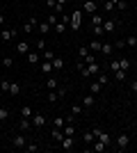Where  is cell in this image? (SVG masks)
I'll use <instances>...</instances> for the list:
<instances>
[{
	"mask_svg": "<svg viewBox=\"0 0 137 153\" xmlns=\"http://www.w3.org/2000/svg\"><path fill=\"white\" fill-rule=\"evenodd\" d=\"M37 30H39V34H41V37H46V34H48V32L53 30V25L48 23V21H39V25H37Z\"/></svg>",
	"mask_w": 137,
	"mask_h": 153,
	"instance_id": "8",
	"label": "cell"
},
{
	"mask_svg": "<svg viewBox=\"0 0 137 153\" xmlns=\"http://www.w3.org/2000/svg\"><path fill=\"white\" fill-rule=\"evenodd\" d=\"M46 87H48V91H50V89H57V87H59L57 78H48V82H46Z\"/></svg>",
	"mask_w": 137,
	"mask_h": 153,
	"instance_id": "33",
	"label": "cell"
},
{
	"mask_svg": "<svg viewBox=\"0 0 137 153\" xmlns=\"http://www.w3.org/2000/svg\"><path fill=\"white\" fill-rule=\"evenodd\" d=\"M19 128H21V130H30V128H32V119H25V117H21Z\"/></svg>",
	"mask_w": 137,
	"mask_h": 153,
	"instance_id": "15",
	"label": "cell"
},
{
	"mask_svg": "<svg viewBox=\"0 0 137 153\" xmlns=\"http://www.w3.org/2000/svg\"><path fill=\"white\" fill-rule=\"evenodd\" d=\"M126 46H130V48H137V37H128V39H126Z\"/></svg>",
	"mask_w": 137,
	"mask_h": 153,
	"instance_id": "44",
	"label": "cell"
},
{
	"mask_svg": "<svg viewBox=\"0 0 137 153\" xmlns=\"http://www.w3.org/2000/svg\"><path fill=\"white\" fill-rule=\"evenodd\" d=\"M5 25V14H0V27Z\"/></svg>",
	"mask_w": 137,
	"mask_h": 153,
	"instance_id": "53",
	"label": "cell"
},
{
	"mask_svg": "<svg viewBox=\"0 0 137 153\" xmlns=\"http://www.w3.org/2000/svg\"><path fill=\"white\" fill-rule=\"evenodd\" d=\"M7 119H9V110H7V108H0V123L7 121Z\"/></svg>",
	"mask_w": 137,
	"mask_h": 153,
	"instance_id": "38",
	"label": "cell"
},
{
	"mask_svg": "<svg viewBox=\"0 0 137 153\" xmlns=\"http://www.w3.org/2000/svg\"><path fill=\"white\" fill-rule=\"evenodd\" d=\"M9 85H12V82H9L7 78H2V80H0V89H2V91H9Z\"/></svg>",
	"mask_w": 137,
	"mask_h": 153,
	"instance_id": "40",
	"label": "cell"
},
{
	"mask_svg": "<svg viewBox=\"0 0 137 153\" xmlns=\"http://www.w3.org/2000/svg\"><path fill=\"white\" fill-rule=\"evenodd\" d=\"M101 46H103V41H101V39H94L91 46H89V51L91 53H101Z\"/></svg>",
	"mask_w": 137,
	"mask_h": 153,
	"instance_id": "23",
	"label": "cell"
},
{
	"mask_svg": "<svg viewBox=\"0 0 137 153\" xmlns=\"http://www.w3.org/2000/svg\"><path fill=\"white\" fill-rule=\"evenodd\" d=\"M37 51H39V53H44V51H46V39H44V37L37 41Z\"/></svg>",
	"mask_w": 137,
	"mask_h": 153,
	"instance_id": "42",
	"label": "cell"
},
{
	"mask_svg": "<svg viewBox=\"0 0 137 153\" xmlns=\"http://www.w3.org/2000/svg\"><path fill=\"white\" fill-rule=\"evenodd\" d=\"M114 30H117V21H114V19H105L103 21V32H105V34H112Z\"/></svg>",
	"mask_w": 137,
	"mask_h": 153,
	"instance_id": "5",
	"label": "cell"
},
{
	"mask_svg": "<svg viewBox=\"0 0 137 153\" xmlns=\"http://www.w3.org/2000/svg\"><path fill=\"white\" fill-rule=\"evenodd\" d=\"M25 151L27 153H34V151H39V146H37L34 142H27V144H25Z\"/></svg>",
	"mask_w": 137,
	"mask_h": 153,
	"instance_id": "39",
	"label": "cell"
},
{
	"mask_svg": "<svg viewBox=\"0 0 137 153\" xmlns=\"http://www.w3.org/2000/svg\"><path fill=\"white\" fill-rule=\"evenodd\" d=\"M124 46H126V41H124V39H119V41H114V48H124Z\"/></svg>",
	"mask_w": 137,
	"mask_h": 153,
	"instance_id": "51",
	"label": "cell"
},
{
	"mask_svg": "<svg viewBox=\"0 0 137 153\" xmlns=\"http://www.w3.org/2000/svg\"><path fill=\"white\" fill-rule=\"evenodd\" d=\"M14 37H16V30H14V27H2V30H0V39H2V41H12Z\"/></svg>",
	"mask_w": 137,
	"mask_h": 153,
	"instance_id": "4",
	"label": "cell"
},
{
	"mask_svg": "<svg viewBox=\"0 0 137 153\" xmlns=\"http://www.w3.org/2000/svg\"><path fill=\"white\" fill-rule=\"evenodd\" d=\"M80 103H82V108H85V110H91L94 105H96V98H94V94H85Z\"/></svg>",
	"mask_w": 137,
	"mask_h": 153,
	"instance_id": "6",
	"label": "cell"
},
{
	"mask_svg": "<svg viewBox=\"0 0 137 153\" xmlns=\"http://www.w3.org/2000/svg\"><path fill=\"white\" fill-rule=\"evenodd\" d=\"M101 53H103V55H112V53H114V44H103L101 46Z\"/></svg>",
	"mask_w": 137,
	"mask_h": 153,
	"instance_id": "26",
	"label": "cell"
},
{
	"mask_svg": "<svg viewBox=\"0 0 137 153\" xmlns=\"http://www.w3.org/2000/svg\"><path fill=\"white\" fill-rule=\"evenodd\" d=\"M64 126H66L64 117H55V119H53V128H64Z\"/></svg>",
	"mask_w": 137,
	"mask_h": 153,
	"instance_id": "24",
	"label": "cell"
},
{
	"mask_svg": "<svg viewBox=\"0 0 137 153\" xmlns=\"http://www.w3.org/2000/svg\"><path fill=\"white\" fill-rule=\"evenodd\" d=\"M66 23H62V21H57V23H55V25H53V30H55V34H64L66 32Z\"/></svg>",
	"mask_w": 137,
	"mask_h": 153,
	"instance_id": "18",
	"label": "cell"
},
{
	"mask_svg": "<svg viewBox=\"0 0 137 153\" xmlns=\"http://www.w3.org/2000/svg\"><path fill=\"white\" fill-rule=\"evenodd\" d=\"M0 135H2V126H0Z\"/></svg>",
	"mask_w": 137,
	"mask_h": 153,
	"instance_id": "55",
	"label": "cell"
},
{
	"mask_svg": "<svg viewBox=\"0 0 137 153\" xmlns=\"http://www.w3.org/2000/svg\"><path fill=\"white\" fill-rule=\"evenodd\" d=\"M98 5H96V0H85V5H82V14H96Z\"/></svg>",
	"mask_w": 137,
	"mask_h": 153,
	"instance_id": "3",
	"label": "cell"
},
{
	"mask_svg": "<svg viewBox=\"0 0 137 153\" xmlns=\"http://www.w3.org/2000/svg\"><path fill=\"white\" fill-rule=\"evenodd\" d=\"M59 146H62V149H66V151H71V149L76 146V142H73V137H69V135H64V140L59 142Z\"/></svg>",
	"mask_w": 137,
	"mask_h": 153,
	"instance_id": "11",
	"label": "cell"
},
{
	"mask_svg": "<svg viewBox=\"0 0 137 153\" xmlns=\"http://www.w3.org/2000/svg\"><path fill=\"white\" fill-rule=\"evenodd\" d=\"M46 21H48L50 25H55V23H57V21H59V16H57V14H55V12H50V16H48V19H46Z\"/></svg>",
	"mask_w": 137,
	"mask_h": 153,
	"instance_id": "41",
	"label": "cell"
},
{
	"mask_svg": "<svg viewBox=\"0 0 137 153\" xmlns=\"http://www.w3.org/2000/svg\"><path fill=\"white\" fill-rule=\"evenodd\" d=\"M12 64H14V57H2V69H12Z\"/></svg>",
	"mask_w": 137,
	"mask_h": 153,
	"instance_id": "36",
	"label": "cell"
},
{
	"mask_svg": "<svg viewBox=\"0 0 137 153\" xmlns=\"http://www.w3.org/2000/svg\"><path fill=\"white\" fill-rule=\"evenodd\" d=\"M12 144H14V149H25V144H27V140L23 137V135H16L12 140Z\"/></svg>",
	"mask_w": 137,
	"mask_h": 153,
	"instance_id": "12",
	"label": "cell"
},
{
	"mask_svg": "<svg viewBox=\"0 0 137 153\" xmlns=\"http://www.w3.org/2000/svg\"><path fill=\"white\" fill-rule=\"evenodd\" d=\"M46 7H48L50 12H55V9H57V0H46Z\"/></svg>",
	"mask_w": 137,
	"mask_h": 153,
	"instance_id": "43",
	"label": "cell"
},
{
	"mask_svg": "<svg viewBox=\"0 0 137 153\" xmlns=\"http://www.w3.org/2000/svg\"><path fill=\"white\" fill-rule=\"evenodd\" d=\"M128 144H130V137H128V135H126V133H121V135H119V137H117V146L121 149V151H124V149L128 146Z\"/></svg>",
	"mask_w": 137,
	"mask_h": 153,
	"instance_id": "9",
	"label": "cell"
},
{
	"mask_svg": "<svg viewBox=\"0 0 137 153\" xmlns=\"http://www.w3.org/2000/svg\"><path fill=\"white\" fill-rule=\"evenodd\" d=\"M94 34H96V37H103L105 32H103V25H94Z\"/></svg>",
	"mask_w": 137,
	"mask_h": 153,
	"instance_id": "46",
	"label": "cell"
},
{
	"mask_svg": "<svg viewBox=\"0 0 137 153\" xmlns=\"http://www.w3.org/2000/svg\"><path fill=\"white\" fill-rule=\"evenodd\" d=\"M91 133L96 135V140H101V142H103V144H105V146H110V144H112V140H110V135H107V133H103V130H101V128H94V130H91Z\"/></svg>",
	"mask_w": 137,
	"mask_h": 153,
	"instance_id": "2",
	"label": "cell"
},
{
	"mask_svg": "<svg viewBox=\"0 0 137 153\" xmlns=\"http://www.w3.org/2000/svg\"><path fill=\"white\" fill-rule=\"evenodd\" d=\"M119 69L128 73V69H130V59H128V57H119Z\"/></svg>",
	"mask_w": 137,
	"mask_h": 153,
	"instance_id": "22",
	"label": "cell"
},
{
	"mask_svg": "<svg viewBox=\"0 0 137 153\" xmlns=\"http://www.w3.org/2000/svg\"><path fill=\"white\" fill-rule=\"evenodd\" d=\"M53 140L62 142V140H64V130H62V128H55V130H53Z\"/></svg>",
	"mask_w": 137,
	"mask_h": 153,
	"instance_id": "29",
	"label": "cell"
},
{
	"mask_svg": "<svg viewBox=\"0 0 137 153\" xmlns=\"http://www.w3.org/2000/svg\"><path fill=\"white\" fill-rule=\"evenodd\" d=\"M112 76H114V80H117V82H124L128 73H126V71H121V69H117V71H112Z\"/></svg>",
	"mask_w": 137,
	"mask_h": 153,
	"instance_id": "20",
	"label": "cell"
},
{
	"mask_svg": "<svg viewBox=\"0 0 137 153\" xmlns=\"http://www.w3.org/2000/svg\"><path fill=\"white\" fill-rule=\"evenodd\" d=\"M16 53L27 55V53H30V44H27V41H19V44H16Z\"/></svg>",
	"mask_w": 137,
	"mask_h": 153,
	"instance_id": "13",
	"label": "cell"
},
{
	"mask_svg": "<svg viewBox=\"0 0 137 153\" xmlns=\"http://www.w3.org/2000/svg\"><path fill=\"white\" fill-rule=\"evenodd\" d=\"M71 112H73L76 117H80L82 112H85V108H82V103H76V105H71Z\"/></svg>",
	"mask_w": 137,
	"mask_h": 153,
	"instance_id": "31",
	"label": "cell"
},
{
	"mask_svg": "<svg viewBox=\"0 0 137 153\" xmlns=\"http://www.w3.org/2000/svg\"><path fill=\"white\" fill-rule=\"evenodd\" d=\"M103 21H105V16L103 14H91V25H103Z\"/></svg>",
	"mask_w": 137,
	"mask_h": 153,
	"instance_id": "19",
	"label": "cell"
},
{
	"mask_svg": "<svg viewBox=\"0 0 137 153\" xmlns=\"http://www.w3.org/2000/svg\"><path fill=\"white\" fill-rule=\"evenodd\" d=\"M37 25H39V19H30V21H25V25H23V32H25V34H30V32H32Z\"/></svg>",
	"mask_w": 137,
	"mask_h": 153,
	"instance_id": "10",
	"label": "cell"
},
{
	"mask_svg": "<svg viewBox=\"0 0 137 153\" xmlns=\"http://www.w3.org/2000/svg\"><path fill=\"white\" fill-rule=\"evenodd\" d=\"M62 130H64V135H69V137H73V135H76V128H73V123H66Z\"/></svg>",
	"mask_w": 137,
	"mask_h": 153,
	"instance_id": "34",
	"label": "cell"
},
{
	"mask_svg": "<svg viewBox=\"0 0 137 153\" xmlns=\"http://www.w3.org/2000/svg\"><path fill=\"white\" fill-rule=\"evenodd\" d=\"M57 5H62V7H64V5H66V0H57Z\"/></svg>",
	"mask_w": 137,
	"mask_h": 153,
	"instance_id": "54",
	"label": "cell"
},
{
	"mask_svg": "<svg viewBox=\"0 0 137 153\" xmlns=\"http://www.w3.org/2000/svg\"><path fill=\"white\" fill-rule=\"evenodd\" d=\"M71 30L76 32V30H80V25H82V9H76V12L71 14Z\"/></svg>",
	"mask_w": 137,
	"mask_h": 153,
	"instance_id": "1",
	"label": "cell"
},
{
	"mask_svg": "<svg viewBox=\"0 0 137 153\" xmlns=\"http://www.w3.org/2000/svg\"><path fill=\"white\" fill-rule=\"evenodd\" d=\"M25 59H27V64H37V62L41 59V55H39V53H32V51H30V53L25 55Z\"/></svg>",
	"mask_w": 137,
	"mask_h": 153,
	"instance_id": "16",
	"label": "cell"
},
{
	"mask_svg": "<svg viewBox=\"0 0 137 153\" xmlns=\"http://www.w3.org/2000/svg\"><path fill=\"white\" fill-rule=\"evenodd\" d=\"M89 53H91V51H87L85 46H80V48H78V55H80V57H87Z\"/></svg>",
	"mask_w": 137,
	"mask_h": 153,
	"instance_id": "45",
	"label": "cell"
},
{
	"mask_svg": "<svg viewBox=\"0 0 137 153\" xmlns=\"http://www.w3.org/2000/svg\"><path fill=\"white\" fill-rule=\"evenodd\" d=\"M55 91H57V96H59V98H64V96H66V89H64V87H57Z\"/></svg>",
	"mask_w": 137,
	"mask_h": 153,
	"instance_id": "50",
	"label": "cell"
},
{
	"mask_svg": "<svg viewBox=\"0 0 137 153\" xmlns=\"http://www.w3.org/2000/svg\"><path fill=\"white\" fill-rule=\"evenodd\" d=\"M130 89L135 91V96H137V80H133V82H130Z\"/></svg>",
	"mask_w": 137,
	"mask_h": 153,
	"instance_id": "52",
	"label": "cell"
},
{
	"mask_svg": "<svg viewBox=\"0 0 137 153\" xmlns=\"http://www.w3.org/2000/svg\"><path fill=\"white\" fill-rule=\"evenodd\" d=\"M126 7H128V2H126V0H117V9H121V12H124Z\"/></svg>",
	"mask_w": 137,
	"mask_h": 153,
	"instance_id": "47",
	"label": "cell"
},
{
	"mask_svg": "<svg viewBox=\"0 0 137 153\" xmlns=\"http://www.w3.org/2000/svg\"><path fill=\"white\" fill-rule=\"evenodd\" d=\"M82 140H85V144H94V142H96V135L91 133V130H87V133L82 135Z\"/></svg>",
	"mask_w": 137,
	"mask_h": 153,
	"instance_id": "25",
	"label": "cell"
},
{
	"mask_svg": "<svg viewBox=\"0 0 137 153\" xmlns=\"http://www.w3.org/2000/svg\"><path fill=\"white\" fill-rule=\"evenodd\" d=\"M119 69V59H112L110 62V71H117Z\"/></svg>",
	"mask_w": 137,
	"mask_h": 153,
	"instance_id": "49",
	"label": "cell"
},
{
	"mask_svg": "<svg viewBox=\"0 0 137 153\" xmlns=\"http://www.w3.org/2000/svg\"><path fill=\"white\" fill-rule=\"evenodd\" d=\"M91 151H94V153H103L105 151V149H107V146H105V144H103V142H101V140H96V142H94V144H91Z\"/></svg>",
	"mask_w": 137,
	"mask_h": 153,
	"instance_id": "14",
	"label": "cell"
},
{
	"mask_svg": "<svg viewBox=\"0 0 137 153\" xmlns=\"http://www.w3.org/2000/svg\"><path fill=\"white\" fill-rule=\"evenodd\" d=\"M53 71H55L53 69V62H46L44 59V62H41V73H53Z\"/></svg>",
	"mask_w": 137,
	"mask_h": 153,
	"instance_id": "28",
	"label": "cell"
},
{
	"mask_svg": "<svg viewBox=\"0 0 137 153\" xmlns=\"http://www.w3.org/2000/svg\"><path fill=\"white\" fill-rule=\"evenodd\" d=\"M57 101H59L57 91H55V89H50V91H48V103H57Z\"/></svg>",
	"mask_w": 137,
	"mask_h": 153,
	"instance_id": "37",
	"label": "cell"
},
{
	"mask_svg": "<svg viewBox=\"0 0 137 153\" xmlns=\"http://www.w3.org/2000/svg\"><path fill=\"white\" fill-rule=\"evenodd\" d=\"M32 126H34V128H44V126H46V117L41 114V112L32 114Z\"/></svg>",
	"mask_w": 137,
	"mask_h": 153,
	"instance_id": "7",
	"label": "cell"
},
{
	"mask_svg": "<svg viewBox=\"0 0 137 153\" xmlns=\"http://www.w3.org/2000/svg\"><path fill=\"white\" fill-rule=\"evenodd\" d=\"M21 117H25V119H32V108H30V105H23V108H21Z\"/></svg>",
	"mask_w": 137,
	"mask_h": 153,
	"instance_id": "30",
	"label": "cell"
},
{
	"mask_svg": "<svg viewBox=\"0 0 137 153\" xmlns=\"http://www.w3.org/2000/svg\"><path fill=\"white\" fill-rule=\"evenodd\" d=\"M107 80H110V78H107V73H103V76H98V82L103 85V87L107 85Z\"/></svg>",
	"mask_w": 137,
	"mask_h": 153,
	"instance_id": "48",
	"label": "cell"
},
{
	"mask_svg": "<svg viewBox=\"0 0 137 153\" xmlns=\"http://www.w3.org/2000/svg\"><path fill=\"white\" fill-rule=\"evenodd\" d=\"M101 91H103V85L98 82V80L89 85V94H94V96H96V94H101Z\"/></svg>",
	"mask_w": 137,
	"mask_h": 153,
	"instance_id": "17",
	"label": "cell"
},
{
	"mask_svg": "<svg viewBox=\"0 0 137 153\" xmlns=\"http://www.w3.org/2000/svg\"><path fill=\"white\" fill-rule=\"evenodd\" d=\"M53 57H55V53H53V51H44V53H41V59H46V62H53Z\"/></svg>",
	"mask_w": 137,
	"mask_h": 153,
	"instance_id": "35",
	"label": "cell"
},
{
	"mask_svg": "<svg viewBox=\"0 0 137 153\" xmlns=\"http://www.w3.org/2000/svg\"><path fill=\"white\" fill-rule=\"evenodd\" d=\"M9 94H12V96H19L21 94V85L19 82H12V85H9Z\"/></svg>",
	"mask_w": 137,
	"mask_h": 153,
	"instance_id": "32",
	"label": "cell"
},
{
	"mask_svg": "<svg viewBox=\"0 0 137 153\" xmlns=\"http://www.w3.org/2000/svg\"><path fill=\"white\" fill-rule=\"evenodd\" d=\"M105 12L110 14V12H114V9H117V0H105Z\"/></svg>",
	"mask_w": 137,
	"mask_h": 153,
	"instance_id": "27",
	"label": "cell"
},
{
	"mask_svg": "<svg viewBox=\"0 0 137 153\" xmlns=\"http://www.w3.org/2000/svg\"><path fill=\"white\" fill-rule=\"evenodd\" d=\"M53 69H55V71H62V69H64V59L55 55V57H53Z\"/></svg>",
	"mask_w": 137,
	"mask_h": 153,
	"instance_id": "21",
	"label": "cell"
}]
</instances>
